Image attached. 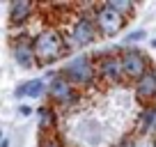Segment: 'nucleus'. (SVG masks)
<instances>
[{
  "mask_svg": "<svg viewBox=\"0 0 156 147\" xmlns=\"http://www.w3.org/2000/svg\"><path fill=\"white\" fill-rule=\"evenodd\" d=\"M69 37H71V44L78 46V48L90 46L94 39H97L99 37V28H97V21H94V9H92V16L83 14V16H78V19L73 21Z\"/></svg>",
  "mask_w": 156,
  "mask_h": 147,
  "instance_id": "20e7f679",
  "label": "nucleus"
},
{
  "mask_svg": "<svg viewBox=\"0 0 156 147\" xmlns=\"http://www.w3.org/2000/svg\"><path fill=\"white\" fill-rule=\"evenodd\" d=\"M39 124H41V129L44 131H51V129H55V110H51V108H39Z\"/></svg>",
  "mask_w": 156,
  "mask_h": 147,
  "instance_id": "ddd939ff",
  "label": "nucleus"
},
{
  "mask_svg": "<svg viewBox=\"0 0 156 147\" xmlns=\"http://www.w3.org/2000/svg\"><path fill=\"white\" fill-rule=\"evenodd\" d=\"M147 58L145 53L140 51H133L129 48L126 53H122V67H124V78H131V81H140L149 69H147Z\"/></svg>",
  "mask_w": 156,
  "mask_h": 147,
  "instance_id": "39448f33",
  "label": "nucleus"
},
{
  "mask_svg": "<svg viewBox=\"0 0 156 147\" xmlns=\"http://www.w3.org/2000/svg\"><path fill=\"white\" fill-rule=\"evenodd\" d=\"M122 147H126V145H122Z\"/></svg>",
  "mask_w": 156,
  "mask_h": 147,
  "instance_id": "aec40b11",
  "label": "nucleus"
},
{
  "mask_svg": "<svg viewBox=\"0 0 156 147\" xmlns=\"http://www.w3.org/2000/svg\"><path fill=\"white\" fill-rule=\"evenodd\" d=\"M136 94H138V99L145 101V103L156 97V71L154 69H149L140 81H136Z\"/></svg>",
  "mask_w": 156,
  "mask_h": 147,
  "instance_id": "6e6552de",
  "label": "nucleus"
},
{
  "mask_svg": "<svg viewBox=\"0 0 156 147\" xmlns=\"http://www.w3.org/2000/svg\"><path fill=\"white\" fill-rule=\"evenodd\" d=\"M97 74L101 78L117 83L124 78V67H122V55H103L97 64Z\"/></svg>",
  "mask_w": 156,
  "mask_h": 147,
  "instance_id": "423d86ee",
  "label": "nucleus"
},
{
  "mask_svg": "<svg viewBox=\"0 0 156 147\" xmlns=\"http://www.w3.org/2000/svg\"><path fill=\"white\" fill-rule=\"evenodd\" d=\"M48 97L53 99L55 103H71L76 99V90H73V83L69 78H64L62 74L55 76L51 81V88H48Z\"/></svg>",
  "mask_w": 156,
  "mask_h": 147,
  "instance_id": "0eeeda50",
  "label": "nucleus"
},
{
  "mask_svg": "<svg viewBox=\"0 0 156 147\" xmlns=\"http://www.w3.org/2000/svg\"><path fill=\"white\" fill-rule=\"evenodd\" d=\"M19 110H21V115H23V117H28V115L32 113V108H28V106H21Z\"/></svg>",
  "mask_w": 156,
  "mask_h": 147,
  "instance_id": "f3484780",
  "label": "nucleus"
},
{
  "mask_svg": "<svg viewBox=\"0 0 156 147\" xmlns=\"http://www.w3.org/2000/svg\"><path fill=\"white\" fill-rule=\"evenodd\" d=\"M64 78H69L73 85H85L94 78V74H97V67H94L92 58L90 55H76L73 60H69L64 64V69L60 71Z\"/></svg>",
  "mask_w": 156,
  "mask_h": 147,
  "instance_id": "7ed1b4c3",
  "label": "nucleus"
},
{
  "mask_svg": "<svg viewBox=\"0 0 156 147\" xmlns=\"http://www.w3.org/2000/svg\"><path fill=\"white\" fill-rule=\"evenodd\" d=\"M94 21H97V28L101 37H115L119 30L126 23V16H122L119 12H115L108 2L94 7Z\"/></svg>",
  "mask_w": 156,
  "mask_h": 147,
  "instance_id": "f03ea898",
  "label": "nucleus"
},
{
  "mask_svg": "<svg viewBox=\"0 0 156 147\" xmlns=\"http://www.w3.org/2000/svg\"><path fill=\"white\" fill-rule=\"evenodd\" d=\"M46 92V85H44V78H34V81H28V83H21L16 88V97H30V99H37Z\"/></svg>",
  "mask_w": 156,
  "mask_h": 147,
  "instance_id": "9b49d317",
  "label": "nucleus"
},
{
  "mask_svg": "<svg viewBox=\"0 0 156 147\" xmlns=\"http://www.w3.org/2000/svg\"><path fill=\"white\" fill-rule=\"evenodd\" d=\"M30 14H32V2H28V0H14L9 5V21L14 25L25 23L30 19Z\"/></svg>",
  "mask_w": 156,
  "mask_h": 147,
  "instance_id": "9d476101",
  "label": "nucleus"
},
{
  "mask_svg": "<svg viewBox=\"0 0 156 147\" xmlns=\"http://www.w3.org/2000/svg\"><path fill=\"white\" fill-rule=\"evenodd\" d=\"M41 147H62L55 136H41Z\"/></svg>",
  "mask_w": 156,
  "mask_h": 147,
  "instance_id": "2eb2a0df",
  "label": "nucleus"
},
{
  "mask_svg": "<svg viewBox=\"0 0 156 147\" xmlns=\"http://www.w3.org/2000/svg\"><path fill=\"white\" fill-rule=\"evenodd\" d=\"M14 60L21 64V67H32L34 62H37V58H34V44L28 39H19V44H14Z\"/></svg>",
  "mask_w": 156,
  "mask_h": 147,
  "instance_id": "1a4fd4ad",
  "label": "nucleus"
},
{
  "mask_svg": "<svg viewBox=\"0 0 156 147\" xmlns=\"http://www.w3.org/2000/svg\"><path fill=\"white\" fill-rule=\"evenodd\" d=\"M154 147H156V145H154Z\"/></svg>",
  "mask_w": 156,
  "mask_h": 147,
  "instance_id": "412c9836",
  "label": "nucleus"
},
{
  "mask_svg": "<svg viewBox=\"0 0 156 147\" xmlns=\"http://www.w3.org/2000/svg\"><path fill=\"white\" fill-rule=\"evenodd\" d=\"M108 5H110L115 12H119L122 16L131 14V9H133V2H129V0H108Z\"/></svg>",
  "mask_w": 156,
  "mask_h": 147,
  "instance_id": "4468645a",
  "label": "nucleus"
},
{
  "mask_svg": "<svg viewBox=\"0 0 156 147\" xmlns=\"http://www.w3.org/2000/svg\"><path fill=\"white\" fill-rule=\"evenodd\" d=\"M151 46H154V48H156V39H154V41H151Z\"/></svg>",
  "mask_w": 156,
  "mask_h": 147,
  "instance_id": "6ab92c4d",
  "label": "nucleus"
},
{
  "mask_svg": "<svg viewBox=\"0 0 156 147\" xmlns=\"http://www.w3.org/2000/svg\"><path fill=\"white\" fill-rule=\"evenodd\" d=\"M0 147H9V138H7V136L2 138V142H0Z\"/></svg>",
  "mask_w": 156,
  "mask_h": 147,
  "instance_id": "a211bd4d",
  "label": "nucleus"
},
{
  "mask_svg": "<svg viewBox=\"0 0 156 147\" xmlns=\"http://www.w3.org/2000/svg\"><path fill=\"white\" fill-rule=\"evenodd\" d=\"M145 37H147V32H145V30H136V32H129L126 44H129V41H140V39H145Z\"/></svg>",
  "mask_w": 156,
  "mask_h": 147,
  "instance_id": "dca6fc26",
  "label": "nucleus"
},
{
  "mask_svg": "<svg viewBox=\"0 0 156 147\" xmlns=\"http://www.w3.org/2000/svg\"><path fill=\"white\" fill-rule=\"evenodd\" d=\"M149 129H156V108L154 106H147L145 110H142L140 120H138V131L140 133L149 131Z\"/></svg>",
  "mask_w": 156,
  "mask_h": 147,
  "instance_id": "f8f14e48",
  "label": "nucleus"
},
{
  "mask_svg": "<svg viewBox=\"0 0 156 147\" xmlns=\"http://www.w3.org/2000/svg\"><path fill=\"white\" fill-rule=\"evenodd\" d=\"M34 44V58L37 64H51L58 58H62L67 51V41H64L62 32L55 28H46L32 39Z\"/></svg>",
  "mask_w": 156,
  "mask_h": 147,
  "instance_id": "f257e3e1",
  "label": "nucleus"
}]
</instances>
